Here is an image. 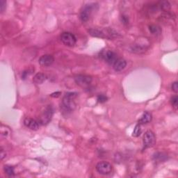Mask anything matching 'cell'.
<instances>
[{"label": "cell", "mask_w": 178, "mask_h": 178, "mask_svg": "<svg viewBox=\"0 0 178 178\" xmlns=\"http://www.w3.org/2000/svg\"><path fill=\"white\" fill-rule=\"evenodd\" d=\"M77 96V93H66L62 100V107L64 111L70 112L75 109L76 107L75 99Z\"/></svg>", "instance_id": "6da1fadb"}, {"label": "cell", "mask_w": 178, "mask_h": 178, "mask_svg": "<svg viewBox=\"0 0 178 178\" xmlns=\"http://www.w3.org/2000/svg\"><path fill=\"white\" fill-rule=\"evenodd\" d=\"M90 35L96 38L111 39L118 36V33H116L113 29H90L89 30Z\"/></svg>", "instance_id": "7a4b0ae2"}, {"label": "cell", "mask_w": 178, "mask_h": 178, "mask_svg": "<svg viewBox=\"0 0 178 178\" xmlns=\"http://www.w3.org/2000/svg\"><path fill=\"white\" fill-rule=\"evenodd\" d=\"M98 9L97 3H90L85 5L80 12V20L81 22H86L90 19L94 11Z\"/></svg>", "instance_id": "3957f363"}, {"label": "cell", "mask_w": 178, "mask_h": 178, "mask_svg": "<svg viewBox=\"0 0 178 178\" xmlns=\"http://www.w3.org/2000/svg\"><path fill=\"white\" fill-rule=\"evenodd\" d=\"M61 41L63 44L68 47H73L77 42L75 36L70 32H63L60 36Z\"/></svg>", "instance_id": "277c9868"}, {"label": "cell", "mask_w": 178, "mask_h": 178, "mask_svg": "<svg viewBox=\"0 0 178 178\" xmlns=\"http://www.w3.org/2000/svg\"><path fill=\"white\" fill-rule=\"evenodd\" d=\"M54 113V110L52 106L48 105L45 109V110L42 111V113L40 118V122L42 125L48 124L52 120V118Z\"/></svg>", "instance_id": "5b68a950"}, {"label": "cell", "mask_w": 178, "mask_h": 178, "mask_svg": "<svg viewBox=\"0 0 178 178\" xmlns=\"http://www.w3.org/2000/svg\"><path fill=\"white\" fill-rule=\"evenodd\" d=\"M156 142V137L154 132L148 130V131L145 133L144 136H143V145L144 148H151L155 144Z\"/></svg>", "instance_id": "8992f818"}, {"label": "cell", "mask_w": 178, "mask_h": 178, "mask_svg": "<svg viewBox=\"0 0 178 178\" xmlns=\"http://www.w3.org/2000/svg\"><path fill=\"white\" fill-rule=\"evenodd\" d=\"M75 81L78 86L82 88H87L91 84L92 77L89 75H78L75 77Z\"/></svg>", "instance_id": "52a82bcc"}, {"label": "cell", "mask_w": 178, "mask_h": 178, "mask_svg": "<svg viewBox=\"0 0 178 178\" xmlns=\"http://www.w3.org/2000/svg\"><path fill=\"white\" fill-rule=\"evenodd\" d=\"M112 165L107 161H100L96 165V170L100 174L109 175L112 171Z\"/></svg>", "instance_id": "ba28073f"}, {"label": "cell", "mask_w": 178, "mask_h": 178, "mask_svg": "<svg viewBox=\"0 0 178 178\" xmlns=\"http://www.w3.org/2000/svg\"><path fill=\"white\" fill-rule=\"evenodd\" d=\"M102 57L106 62L110 65H113L116 62V61L118 59L116 53L113 51H111V50H107V51L102 52Z\"/></svg>", "instance_id": "9c48e42d"}, {"label": "cell", "mask_w": 178, "mask_h": 178, "mask_svg": "<svg viewBox=\"0 0 178 178\" xmlns=\"http://www.w3.org/2000/svg\"><path fill=\"white\" fill-rule=\"evenodd\" d=\"M54 61V58L50 54H45L41 56L38 60L39 64L43 67H49L52 65Z\"/></svg>", "instance_id": "30bf717a"}, {"label": "cell", "mask_w": 178, "mask_h": 178, "mask_svg": "<svg viewBox=\"0 0 178 178\" xmlns=\"http://www.w3.org/2000/svg\"><path fill=\"white\" fill-rule=\"evenodd\" d=\"M24 124L26 127L32 130H37L39 128V123L36 120L31 118H26L24 120Z\"/></svg>", "instance_id": "8fae6325"}, {"label": "cell", "mask_w": 178, "mask_h": 178, "mask_svg": "<svg viewBox=\"0 0 178 178\" xmlns=\"http://www.w3.org/2000/svg\"><path fill=\"white\" fill-rule=\"evenodd\" d=\"M127 66V61L123 58H118L116 62L113 64L114 70L116 72H121L124 70Z\"/></svg>", "instance_id": "7c38bea8"}, {"label": "cell", "mask_w": 178, "mask_h": 178, "mask_svg": "<svg viewBox=\"0 0 178 178\" xmlns=\"http://www.w3.org/2000/svg\"><path fill=\"white\" fill-rule=\"evenodd\" d=\"M46 80V75L42 73H38L34 77L33 81L36 84H41Z\"/></svg>", "instance_id": "4fadbf2b"}, {"label": "cell", "mask_w": 178, "mask_h": 178, "mask_svg": "<svg viewBox=\"0 0 178 178\" xmlns=\"http://www.w3.org/2000/svg\"><path fill=\"white\" fill-rule=\"evenodd\" d=\"M152 114L149 112H145L143 114L141 118L139 119V123L140 125L142 124H146L150 123V122L152 121Z\"/></svg>", "instance_id": "5bb4252c"}, {"label": "cell", "mask_w": 178, "mask_h": 178, "mask_svg": "<svg viewBox=\"0 0 178 178\" xmlns=\"http://www.w3.org/2000/svg\"><path fill=\"white\" fill-rule=\"evenodd\" d=\"M153 159L155 161L163 162L165 161L168 159V156H167L166 154L163 152H156L153 155Z\"/></svg>", "instance_id": "9a60e30c"}, {"label": "cell", "mask_w": 178, "mask_h": 178, "mask_svg": "<svg viewBox=\"0 0 178 178\" xmlns=\"http://www.w3.org/2000/svg\"><path fill=\"white\" fill-rule=\"evenodd\" d=\"M149 30L153 35H159L161 33L160 26L155 25H152L149 26Z\"/></svg>", "instance_id": "2e32d148"}, {"label": "cell", "mask_w": 178, "mask_h": 178, "mask_svg": "<svg viewBox=\"0 0 178 178\" xmlns=\"http://www.w3.org/2000/svg\"><path fill=\"white\" fill-rule=\"evenodd\" d=\"M4 171L5 172H6V174L10 177H13L15 175V170L13 166H10L9 165L4 166Z\"/></svg>", "instance_id": "e0dca14e"}, {"label": "cell", "mask_w": 178, "mask_h": 178, "mask_svg": "<svg viewBox=\"0 0 178 178\" xmlns=\"http://www.w3.org/2000/svg\"><path fill=\"white\" fill-rule=\"evenodd\" d=\"M159 6L160 7V9L162 10H164V11H168V10H169L170 9H171V4L167 1L161 2L160 3H159Z\"/></svg>", "instance_id": "ac0fdd59"}, {"label": "cell", "mask_w": 178, "mask_h": 178, "mask_svg": "<svg viewBox=\"0 0 178 178\" xmlns=\"http://www.w3.org/2000/svg\"><path fill=\"white\" fill-rule=\"evenodd\" d=\"M140 134H141V127H140V125L139 123L135 126V128L134 131H133L132 136L134 137H138L140 136Z\"/></svg>", "instance_id": "d6986e66"}, {"label": "cell", "mask_w": 178, "mask_h": 178, "mask_svg": "<svg viewBox=\"0 0 178 178\" xmlns=\"http://www.w3.org/2000/svg\"><path fill=\"white\" fill-rule=\"evenodd\" d=\"M171 102L172 107L176 109L177 107V102H178V97L177 95L172 96L171 99Z\"/></svg>", "instance_id": "ffe728a7"}, {"label": "cell", "mask_w": 178, "mask_h": 178, "mask_svg": "<svg viewBox=\"0 0 178 178\" xmlns=\"http://www.w3.org/2000/svg\"><path fill=\"white\" fill-rule=\"evenodd\" d=\"M97 101L100 103H104L107 101V97L105 95H100L97 96Z\"/></svg>", "instance_id": "44dd1931"}, {"label": "cell", "mask_w": 178, "mask_h": 178, "mask_svg": "<svg viewBox=\"0 0 178 178\" xmlns=\"http://www.w3.org/2000/svg\"><path fill=\"white\" fill-rule=\"evenodd\" d=\"M6 2L4 1V0H1L0 1V10H1V12L3 13L5 9H6Z\"/></svg>", "instance_id": "7402d4cb"}, {"label": "cell", "mask_w": 178, "mask_h": 178, "mask_svg": "<svg viewBox=\"0 0 178 178\" xmlns=\"http://www.w3.org/2000/svg\"><path fill=\"white\" fill-rule=\"evenodd\" d=\"M171 89L172 90V91H174L175 93H177L178 92V83H177V81H175L172 84Z\"/></svg>", "instance_id": "603a6c76"}, {"label": "cell", "mask_w": 178, "mask_h": 178, "mask_svg": "<svg viewBox=\"0 0 178 178\" xmlns=\"http://www.w3.org/2000/svg\"><path fill=\"white\" fill-rule=\"evenodd\" d=\"M122 22H123V24H128L129 19L127 18V16L123 15V16H122Z\"/></svg>", "instance_id": "cb8c5ba5"}, {"label": "cell", "mask_w": 178, "mask_h": 178, "mask_svg": "<svg viewBox=\"0 0 178 178\" xmlns=\"http://www.w3.org/2000/svg\"><path fill=\"white\" fill-rule=\"evenodd\" d=\"M29 70H26V71H24L22 73V78L23 79H25L26 77L29 75Z\"/></svg>", "instance_id": "d4e9b609"}, {"label": "cell", "mask_w": 178, "mask_h": 178, "mask_svg": "<svg viewBox=\"0 0 178 178\" xmlns=\"http://www.w3.org/2000/svg\"><path fill=\"white\" fill-rule=\"evenodd\" d=\"M6 156V152H4V150L2 148L1 154H0V157H1V160H3V159Z\"/></svg>", "instance_id": "484cf974"}, {"label": "cell", "mask_w": 178, "mask_h": 178, "mask_svg": "<svg viewBox=\"0 0 178 178\" xmlns=\"http://www.w3.org/2000/svg\"><path fill=\"white\" fill-rule=\"evenodd\" d=\"M60 95H61V92H57V93H52L51 95V96L54 97H58L60 96Z\"/></svg>", "instance_id": "4316f807"}]
</instances>
